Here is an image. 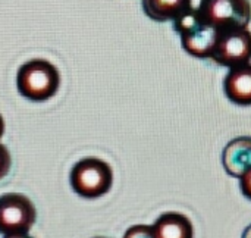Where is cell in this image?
Wrapping results in <instances>:
<instances>
[{
  "label": "cell",
  "instance_id": "15",
  "mask_svg": "<svg viewBox=\"0 0 251 238\" xmlns=\"http://www.w3.org/2000/svg\"><path fill=\"white\" fill-rule=\"evenodd\" d=\"M3 132H4V121H3V116L0 115V138L3 137Z\"/></svg>",
  "mask_w": 251,
  "mask_h": 238
},
{
  "label": "cell",
  "instance_id": "12",
  "mask_svg": "<svg viewBox=\"0 0 251 238\" xmlns=\"http://www.w3.org/2000/svg\"><path fill=\"white\" fill-rule=\"evenodd\" d=\"M12 165V159H10V153L9 150L0 143V180L4 178L10 169Z\"/></svg>",
  "mask_w": 251,
  "mask_h": 238
},
{
  "label": "cell",
  "instance_id": "7",
  "mask_svg": "<svg viewBox=\"0 0 251 238\" xmlns=\"http://www.w3.org/2000/svg\"><path fill=\"white\" fill-rule=\"evenodd\" d=\"M222 165L234 178H241L250 171L251 137H238L229 141L222 152Z\"/></svg>",
  "mask_w": 251,
  "mask_h": 238
},
{
  "label": "cell",
  "instance_id": "2",
  "mask_svg": "<svg viewBox=\"0 0 251 238\" xmlns=\"http://www.w3.org/2000/svg\"><path fill=\"white\" fill-rule=\"evenodd\" d=\"M174 28L181 37V43L187 53L199 59L212 57L213 49L221 32L207 24L196 7H190L174 21Z\"/></svg>",
  "mask_w": 251,
  "mask_h": 238
},
{
  "label": "cell",
  "instance_id": "5",
  "mask_svg": "<svg viewBox=\"0 0 251 238\" xmlns=\"http://www.w3.org/2000/svg\"><path fill=\"white\" fill-rule=\"evenodd\" d=\"M37 218L32 202L21 193L0 196V234H28Z\"/></svg>",
  "mask_w": 251,
  "mask_h": 238
},
{
  "label": "cell",
  "instance_id": "16",
  "mask_svg": "<svg viewBox=\"0 0 251 238\" xmlns=\"http://www.w3.org/2000/svg\"><path fill=\"white\" fill-rule=\"evenodd\" d=\"M3 238H32V237H29L28 234H19V236H4Z\"/></svg>",
  "mask_w": 251,
  "mask_h": 238
},
{
  "label": "cell",
  "instance_id": "11",
  "mask_svg": "<svg viewBox=\"0 0 251 238\" xmlns=\"http://www.w3.org/2000/svg\"><path fill=\"white\" fill-rule=\"evenodd\" d=\"M124 238H156L153 228L149 225H135L132 228H129Z\"/></svg>",
  "mask_w": 251,
  "mask_h": 238
},
{
  "label": "cell",
  "instance_id": "8",
  "mask_svg": "<svg viewBox=\"0 0 251 238\" xmlns=\"http://www.w3.org/2000/svg\"><path fill=\"white\" fill-rule=\"evenodd\" d=\"M226 97L238 106H251V63L229 69L224 81Z\"/></svg>",
  "mask_w": 251,
  "mask_h": 238
},
{
  "label": "cell",
  "instance_id": "10",
  "mask_svg": "<svg viewBox=\"0 0 251 238\" xmlns=\"http://www.w3.org/2000/svg\"><path fill=\"white\" fill-rule=\"evenodd\" d=\"M193 0H143L144 13L157 22L175 21L184 12H187Z\"/></svg>",
  "mask_w": 251,
  "mask_h": 238
},
{
  "label": "cell",
  "instance_id": "14",
  "mask_svg": "<svg viewBox=\"0 0 251 238\" xmlns=\"http://www.w3.org/2000/svg\"><path fill=\"white\" fill-rule=\"evenodd\" d=\"M243 238H251V225H249V227L244 230V233H243Z\"/></svg>",
  "mask_w": 251,
  "mask_h": 238
},
{
  "label": "cell",
  "instance_id": "3",
  "mask_svg": "<svg viewBox=\"0 0 251 238\" xmlns=\"http://www.w3.org/2000/svg\"><path fill=\"white\" fill-rule=\"evenodd\" d=\"M69 181L78 196L97 199L110 190L113 172L107 162L97 158H84L72 166Z\"/></svg>",
  "mask_w": 251,
  "mask_h": 238
},
{
  "label": "cell",
  "instance_id": "13",
  "mask_svg": "<svg viewBox=\"0 0 251 238\" xmlns=\"http://www.w3.org/2000/svg\"><path fill=\"white\" fill-rule=\"evenodd\" d=\"M240 181H241V191H243V194H244L247 199H250L251 200V169L250 171H247V172L240 178Z\"/></svg>",
  "mask_w": 251,
  "mask_h": 238
},
{
  "label": "cell",
  "instance_id": "1",
  "mask_svg": "<svg viewBox=\"0 0 251 238\" xmlns=\"http://www.w3.org/2000/svg\"><path fill=\"white\" fill-rule=\"evenodd\" d=\"M60 85L57 68L46 59H31L21 65L16 74V87L21 96L32 102L51 99Z\"/></svg>",
  "mask_w": 251,
  "mask_h": 238
},
{
  "label": "cell",
  "instance_id": "17",
  "mask_svg": "<svg viewBox=\"0 0 251 238\" xmlns=\"http://www.w3.org/2000/svg\"><path fill=\"white\" fill-rule=\"evenodd\" d=\"M94 238H104V237H94Z\"/></svg>",
  "mask_w": 251,
  "mask_h": 238
},
{
  "label": "cell",
  "instance_id": "6",
  "mask_svg": "<svg viewBox=\"0 0 251 238\" xmlns=\"http://www.w3.org/2000/svg\"><path fill=\"white\" fill-rule=\"evenodd\" d=\"M216 63L229 69L250 63L251 32L247 28L228 31L221 34L212 57Z\"/></svg>",
  "mask_w": 251,
  "mask_h": 238
},
{
  "label": "cell",
  "instance_id": "9",
  "mask_svg": "<svg viewBox=\"0 0 251 238\" xmlns=\"http://www.w3.org/2000/svg\"><path fill=\"white\" fill-rule=\"evenodd\" d=\"M151 228L156 238H194V227L191 221L178 212L160 215Z\"/></svg>",
  "mask_w": 251,
  "mask_h": 238
},
{
  "label": "cell",
  "instance_id": "4",
  "mask_svg": "<svg viewBox=\"0 0 251 238\" xmlns=\"http://www.w3.org/2000/svg\"><path fill=\"white\" fill-rule=\"evenodd\" d=\"M197 10L221 34L247 28L251 21L249 0H200Z\"/></svg>",
  "mask_w": 251,
  "mask_h": 238
}]
</instances>
